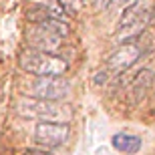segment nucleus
<instances>
[{
	"label": "nucleus",
	"instance_id": "12",
	"mask_svg": "<svg viewBox=\"0 0 155 155\" xmlns=\"http://www.w3.org/2000/svg\"><path fill=\"white\" fill-rule=\"evenodd\" d=\"M129 0H111V4L113 6H123V4H127Z\"/></svg>",
	"mask_w": 155,
	"mask_h": 155
},
{
	"label": "nucleus",
	"instance_id": "13",
	"mask_svg": "<svg viewBox=\"0 0 155 155\" xmlns=\"http://www.w3.org/2000/svg\"><path fill=\"white\" fill-rule=\"evenodd\" d=\"M81 2H83V4H89V2H93V0H81Z\"/></svg>",
	"mask_w": 155,
	"mask_h": 155
},
{
	"label": "nucleus",
	"instance_id": "6",
	"mask_svg": "<svg viewBox=\"0 0 155 155\" xmlns=\"http://www.w3.org/2000/svg\"><path fill=\"white\" fill-rule=\"evenodd\" d=\"M71 127L64 123H36L35 141L42 147H61L69 141Z\"/></svg>",
	"mask_w": 155,
	"mask_h": 155
},
{
	"label": "nucleus",
	"instance_id": "4",
	"mask_svg": "<svg viewBox=\"0 0 155 155\" xmlns=\"http://www.w3.org/2000/svg\"><path fill=\"white\" fill-rule=\"evenodd\" d=\"M20 69L35 77H63V73L69 69V63L61 57L38 52L32 48H24L18 57Z\"/></svg>",
	"mask_w": 155,
	"mask_h": 155
},
{
	"label": "nucleus",
	"instance_id": "5",
	"mask_svg": "<svg viewBox=\"0 0 155 155\" xmlns=\"http://www.w3.org/2000/svg\"><path fill=\"white\" fill-rule=\"evenodd\" d=\"M26 97L40 101H63L71 93V83L63 77H36L26 83Z\"/></svg>",
	"mask_w": 155,
	"mask_h": 155
},
{
	"label": "nucleus",
	"instance_id": "3",
	"mask_svg": "<svg viewBox=\"0 0 155 155\" xmlns=\"http://www.w3.org/2000/svg\"><path fill=\"white\" fill-rule=\"evenodd\" d=\"M67 30H69L67 24H63L58 18H51V20L40 24H28L24 30V40H26L28 48L51 54L61 48L63 36L67 35Z\"/></svg>",
	"mask_w": 155,
	"mask_h": 155
},
{
	"label": "nucleus",
	"instance_id": "8",
	"mask_svg": "<svg viewBox=\"0 0 155 155\" xmlns=\"http://www.w3.org/2000/svg\"><path fill=\"white\" fill-rule=\"evenodd\" d=\"M151 87H153V71L149 67H143L131 81V87H129V103L139 105L147 97Z\"/></svg>",
	"mask_w": 155,
	"mask_h": 155
},
{
	"label": "nucleus",
	"instance_id": "2",
	"mask_svg": "<svg viewBox=\"0 0 155 155\" xmlns=\"http://www.w3.org/2000/svg\"><path fill=\"white\" fill-rule=\"evenodd\" d=\"M14 111L22 119H32L38 123H69L73 117L69 105L61 103V101H40V99H30L22 97L14 105Z\"/></svg>",
	"mask_w": 155,
	"mask_h": 155
},
{
	"label": "nucleus",
	"instance_id": "9",
	"mask_svg": "<svg viewBox=\"0 0 155 155\" xmlns=\"http://www.w3.org/2000/svg\"><path fill=\"white\" fill-rule=\"evenodd\" d=\"M111 143H113L115 149L123 151V153H129V155L137 153V151L141 149V137L129 135V133H117V135H113Z\"/></svg>",
	"mask_w": 155,
	"mask_h": 155
},
{
	"label": "nucleus",
	"instance_id": "7",
	"mask_svg": "<svg viewBox=\"0 0 155 155\" xmlns=\"http://www.w3.org/2000/svg\"><path fill=\"white\" fill-rule=\"evenodd\" d=\"M141 57V48L135 42H127V45H119L115 51L111 52V57L107 58V71L113 75H121L127 69H131L133 64Z\"/></svg>",
	"mask_w": 155,
	"mask_h": 155
},
{
	"label": "nucleus",
	"instance_id": "10",
	"mask_svg": "<svg viewBox=\"0 0 155 155\" xmlns=\"http://www.w3.org/2000/svg\"><path fill=\"white\" fill-rule=\"evenodd\" d=\"M22 155H51V153H46V151H38V149H26Z\"/></svg>",
	"mask_w": 155,
	"mask_h": 155
},
{
	"label": "nucleus",
	"instance_id": "11",
	"mask_svg": "<svg viewBox=\"0 0 155 155\" xmlns=\"http://www.w3.org/2000/svg\"><path fill=\"white\" fill-rule=\"evenodd\" d=\"M95 2H97L99 8H109L111 6V0H95Z\"/></svg>",
	"mask_w": 155,
	"mask_h": 155
},
{
	"label": "nucleus",
	"instance_id": "1",
	"mask_svg": "<svg viewBox=\"0 0 155 155\" xmlns=\"http://www.w3.org/2000/svg\"><path fill=\"white\" fill-rule=\"evenodd\" d=\"M155 0H135L131 6H127L125 12L121 14L119 20V28H117L115 40L117 45H127L131 42L135 36H139L147 28V24L153 18V8H155Z\"/></svg>",
	"mask_w": 155,
	"mask_h": 155
}]
</instances>
